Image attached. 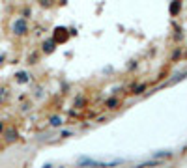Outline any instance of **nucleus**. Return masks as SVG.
<instances>
[{
  "mask_svg": "<svg viewBox=\"0 0 187 168\" xmlns=\"http://www.w3.org/2000/svg\"><path fill=\"white\" fill-rule=\"evenodd\" d=\"M178 10H180V0H174V4L170 6V13L176 15V13H178Z\"/></svg>",
  "mask_w": 187,
  "mask_h": 168,
  "instance_id": "4",
  "label": "nucleus"
},
{
  "mask_svg": "<svg viewBox=\"0 0 187 168\" xmlns=\"http://www.w3.org/2000/svg\"><path fill=\"white\" fill-rule=\"evenodd\" d=\"M13 30L17 32V34H25V32H26V23L25 21H17L13 25Z\"/></svg>",
  "mask_w": 187,
  "mask_h": 168,
  "instance_id": "2",
  "label": "nucleus"
},
{
  "mask_svg": "<svg viewBox=\"0 0 187 168\" xmlns=\"http://www.w3.org/2000/svg\"><path fill=\"white\" fill-rule=\"evenodd\" d=\"M107 105H109V107H110V109H114V107H116V101H114V99H110V101H109V103H107Z\"/></svg>",
  "mask_w": 187,
  "mask_h": 168,
  "instance_id": "7",
  "label": "nucleus"
},
{
  "mask_svg": "<svg viewBox=\"0 0 187 168\" xmlns=\"http://www.w3.org/2000/svg\"><path fill=\"white\" fill-rule=\"evenodd\" d=\"M67 34H66V28H56L54 30V41H66Z\"/></svg>",
  "mask_w": 187,
  "mask_h": 168,
  "instance_id": "1",
  "label": "nucleus"
},
{
  "mask_svg": "<svg viewBox=\"0 0 187 168\" xmlns=\"http://www.w3.org/2000/svg\"><path fill=\"white\" fill-rule=\"evenodd\" d=\"M51 123H53V125H60L62 120H60V118H53V122H51Z\"/></svg>",
  "mask_w": 187,
  "mask_h": 168,
  "instance_id": "6",
  "label": "nucleus"
},
{
  "mask_svg": "<svg viewBox=\"0 0 187 168\" xmlns=\"http://www.w3.org/2000/svg\"><path fill=\"white\" fill-rule=\"evenodd\" d=\"M19 82H26V73H19Z\"/></svg>",
  "mask_w": 187,
  "mask_h": 168,
  "instance_id": "5",
  "label": "nucleus"
},
{
  "mask_svg": "<svg viewBox=\"0 0 187 168\" xmlns=\"http://www.w3.org/2000/svg\"><path fill=\"white\" fill-rule=\"evenodd\" d=\"M53 49H54V41H45L43 43V51H45V53H53Z\"/></svg>",
  "mask_w": 187,
  "mask_h": 168,
  "instance_id": "3",
  "label": "nucleus"
}]
</instances>
